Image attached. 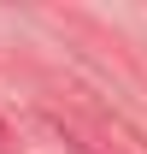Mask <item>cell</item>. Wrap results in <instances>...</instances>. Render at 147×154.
Wrapping results in <instances>:
<instances>
[{
  "label": "cell",
  "mask_w": 147,
  "mask_h": 154,
  "mask_svg": "<svg viewBox=\"0 0 147 154\" xmlns=\"http://www.w3.org/2000/svg\"><path fill=\"white\" fill-rule=\"evenodd\" d=\"M94 125L106 136V154H147V136L135 131L124 113H100V107H94Z\"/></svg>",
  "instance_id": "cell-1"
},
{
  "label": "cell",
  "mask_w": 147,
  "mask_h": 154,
  "mask_svg": "<svg viewBox=\"0 0 147 154\" xmlns=\"http://www.w3.org/2000/svg\"><path fill=\"white\" fill-rule=\"evenodd\" d=\"M0 154H18V136H12V125L0 119Z\"/></svg>",
  "instance_id": "cell-2"
}]
</instances>
